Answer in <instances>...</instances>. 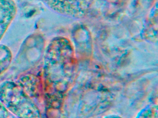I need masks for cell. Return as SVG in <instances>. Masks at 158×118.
<instances>
[{
  "label": "cell",
  "mask_w": 158,
  "mask_h": 118,
  "mask_svg": "<svg viewBox=\"0 0 158 118\" xmlns=\"http://www.w3.org/2000/svg\"><path fill=\"white\" fill-rule=\"evenodd\" d=\"M16 11L13 0H0V40L14 18Z\"/></svg>",
  "instance_id": "obj_1"
},
{
  "label": "cell",
  "mask_w": 158,
  "mask_h": 118,
  "mask_svg": "<svg viewBox=\"0 0 158 118\" xmlns=\"http://www.w3.org/2000/svg\"><path fill=\"white\" fill-rule=\"evenodd\" d=\"M0 118H14L0 102Z\"/></svg>",
  "instance_id": "obj_2"
}]
</instances>
